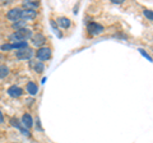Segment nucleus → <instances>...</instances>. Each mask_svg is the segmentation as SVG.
I'll use <instances>...</instances> for the list:
<instances>
[{
    "instance_id": "nucleus-1",
    "label": "nucleus",
    "mask_w": 153,
    "mask_h": 143,
    "mask_svg": "<svg viewBox=\"0 0 153 143\" xmlns=\"http://www.w3.org/2000/svg\"><path fill=\"white\" fill-rule=\"evenodd\" d=\"M32 37V31L31 30H27V28H22V30H18L10 35V41L13 44H17V42H25L27 41L28 39H31Z\"/></svg>"
},
{
    "instance_id": "nucleus-2",
    "label": "nucleus",
    "mask_w": 153,
    "mask_h": 143,
    "mask_svg": "<svg viewBox=\"0 0 153 143\" xmlns=\"http://www.w3.org/2000/svg\"><path fill=\"white\" fill-rule=\"evenodd\" d=\"M103 30H105L103 26L98 25V23H96V22H91V23H88V26H87V31L89 32V35H92V36L100 35V33L103 32Z\"/></svg>"
},
{
    "instance_id": "nucleus-3",
    "label": "nucleus",
    "mask_w": 153,
    "mask_h": 143,
    "mask_svg": "<svg viewBox=\"0 0 153 143\" xmlns=\"http://www.w3.org/2000/svg\"><path fill=\"white\" fill-rule=\"evenodd\" d=\"M36 55L37 58L40 59L41 61H45V60H49L51 58V49H49V47H40L37 51H36Z\"/></svg>"
},
{
    "instance_id": "nucleus-4",
    "label": "nucleus",
    "mask_w": 153,
    "mask_h": 143,
    "mask_svg": "<svg viewBox=\"0 0 153 143\" xmlns=\"http://www.w3.org/2000/svg\"><path fill=\"white\" fill-rule=\"evenodd\" d=\"M22 9H19V8H14V9H10V10L8 12L7 14V17H8V19H10L13 22H17L19 21L22 18Z\"/></svg>"
},
{
    "instance_id": "nucleus-5",
    "label": "nucleus",
    "mask_w": 153,
    "mask_h": 143,
    "mask_svg": "<svg viewBox=\"0 0 153 143\" xmlns=\"http://www.w3.org/2000/svg\"><path fill=\"white\" fill-rule=\"evenodd\" d=\"M32 55H33V51H32V49H30V47H26V49H22V50L17 51V58L22 59V60L31 59Z\"/></svg>"
},
{
    "instance_id": "nucleus-6",
    "label": "nucleus",
    "mask_w": 153,
    "mask_h": 143,
    "mask_svg": "<svg viewBox=\"0 0 153 143\" xmlns=\"http://www.w3.org/2000/svg\"><path fill=\"white\" fill-rule=\"evenodd\" d=\"M8 95L10 97H21L23 95V89L18 86H12V87L8 88Z\"/></svg>"
},
{
    "instance_id": "nucleus-7",
    "label": "nucleus",
    "mask_w": 153,
    "mask_h": 143,
    "mask_svg": "<svg viewBox=\"0 0 153 143\" xmlns=\"http://www.w3.org/2000/svg\"><path fill=\"white\" fill-rule=\"evenodd\" d=\"M37 16V12L36 10H32V9H25L22 12V18L23 21H30V19H35Z\"/></svg>"
},
{
    "instance_id": "nucleus-8",
    "label": "nucleus",
    "mask_w": 153,
    "mask_h": 143,
    "mask_svg": "<svg viewBox=\"0 0 153 143\" xmlns=\"http://www.w3.org/2000/svg\"><path fill=\"white\" fill-rule=\"evenodd\" d=\"M22 123H23V127L25 128H32L33 125V119L31 118L30 114H25V115L22 116Z\"/></svg>"
},
{
    "instance_id": "nucleus-9",
    "label": "nucleus",
    "mask_w": 153,
    "mask_h": 143,
    "mask_svg": "<svg viewBox=\"0 0 153 143\" xmlns=\"http://www.w3.org/2000/svg\"><path fill=\"white\" fill-rule=\"evenodd\" d=\"M46 42V39L42 35H40V33H37V35L33 37V40H32V44L35 45V46H37V47H40V46H42Z\"/></svg>"
},
{
    "instance_id": "nucleus-10",
    "label": "nucleus",
    "mask_w": 153,
    "mask_h": 143,
    "mask_svg": "<svg viewBox=\"0 0 153 143\" xmlns=\"http://www.w3.org/2000/svg\"><path fill=\"white\" fill-rule=\"evenodd\" d=\"M27 92L28 93H31L32 96H35V95L38 92V87H37V84L35 82H30L27 84Z\"/></svg>"
},
{
    "instance_id": "nucleus-11",
    "label": "nucleus",
    "mask_w": 153,
    "mask_h": 143,
    "mask_svg": "<svg viewBox=\"0 0 153 143\" xmlns=\"http://www.w3.org/2000/svg\"><path fill=\"white\" fill-rule=\"evenodd\" d=\"M57 25L63 28H68V27H70V19L66 17H60L59 19H57Z\"/></svg>"
},
{
    "instance_id": "nucleus-12",
    "label": "nucleus",
    "mask_w": 153,
    "mask_h": 143,
    "mask_svg": "<svg viewBox=\"0 0 153 143\" xmlns=\"http://www.w3.org/2000/svg\"><path fill=\"white\" fill-rule=\"evenodd\" d=\"M25 26H26V21H23V19H19L17 22H14V25H13L14 28H17V31L18 30H22V28H25Z\"/></svg>"
},
{
    "instance_id": "nucleus-13",
    "label": "nucleus",
    "mask_w": 153,
    "mask_h": 143,
    "mask_svg": "<svg viewBox=\"0 0 153 143\" xmlns=\"http://www.w3.org/2000/svg\"><path fill=\"white\" fill-rule=\"evenodd\" d=\"M13 45V49H17V50H22V49H26V47H28L27 42H17V44H12Z\"/></svg>"
},
{
    "instance_id": "nucleus-14",
    "label": "nucleus",
    "mask_w": 153,
    "mask_h": 143,
    "mask_svg": "<svg viewBox=\"0 0 153 143\" xmlns=\"http://www.w3.org/2000/svg\"><path fill=\"white\" fill-rule=\"evenodd\" d=\"M23 5L26 7V9H32V10H36V8L38 7V3H35V1H26Z\"/></svg>"
},
{
    "instance_id": "nucleus-15",
    "label": "nucleus",
    "mask_w": 153,
    "mask_h": 143,
    "mask_svg": "<svg viewBox=\"0 0 153 143\" xmlns=\"http://www.w3.org/2000/svg\"><path fill=\"white\" fill-rule=\"evenodd\" d=\"M8 74H9V69L7 68L5 65L0 66V78H5Z\"/></svg>"
},
{
    "instance_id": "nucleus-16",
    "label": "nucleus",
    "mask_w": 153,
    "mask_h": 143,
    "mask_svg": "<svg viewBox=\"0 0 153 143\" xmlns=\"http://www.w3.org/2000/svg\"><path fill=\"white\" fill-rule=\"evenodd\" d=\"M33 68H35L36 73H42V70H44V63H41V61H37Z\"/></svg>"
},
{
    "instance_id": "nucleus-17",
    "label": "nucleus",
    "mask_w": 153,
    "mask_h": 143,
    "mask_svg": "<svg viewBox=\"0 0 153 143\" xmlns=\"http://www.w3.org/2000/svg\"><path fill=\"white\" fill-rule=\"evenodd\" d=\"M143 13H144V16L148 18V19H152L153 21V12L152 10H148V9H146Z\"/></svg>"
},
{
    "instance_id": "nucleus-18",
    "label": "nucleus",
    "mask_w": 153,
    "mask_h": 143,
    "mask_svg": "<svg viewBox=\"0 0 153 143\" xmlns=\"http://www.w3.org/2000/svg\"><path fill=\"white\" fill-rule=\"evenodd\" d=\"M139 52H140V54H142L143 56H144V58H146V59H148V60H149V61H152V58H151V56H149V55H148V54H147V52H146L144 50H142V49H139Z\"/></svg>"
},
{
    "instance_id": "nucleus-19",
    "label": "nucleus",
    "mask_w": 153,
    "mask_h": 143,
    "mask_svg": "<svg viewBox=\"0 0 153 143\" xmlns=\"http://www.w3.org/2000/svg\"><path fill=\"white\" fill-rule=\"evenodd\" d=\"M13 49V45L12 44H5V45H1V50H12Z\"/></svg>"
},
{
    "instance_id": "nucleus-20",
    "label": "nucleus",
    "mask_w": 153,
    "mask_h": 143,
    "mask_svg": "<svg viewBox=\"0 0 153 143\" xmlns=\"http://www.w3.org/2000/svg\"><path fill=\"white\" fill-rule=\"evenodd\" d=\"M112 3H114V4H121L123 0H112Z\"/></svg>"
},
{
    "instance_id": "nucleus-21",
    "label": "nucleus",
    "mask_w": 153,
    "mask_h": 143,
    "mask_svg": "<svg viewBox=\"0 0 153 143\" xmlns=\"http://www.w3.org/2000/svg\"><path fill=\"white\" fill-rule=\"evenodd\" d=\"M3 120H4V119H3V114H1V111H0V123H3Z\"/></svg>"
}]
</instances>
